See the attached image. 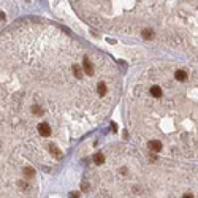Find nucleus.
<instances>
[{
	"mask_svg": "<svg viewBox=\"0 0 198 198\" xmlns=\"http://www.w3.org/2000/svg\"><path fill=\"white\" fill-rule=\"evenodd\" d=\"M146 148H148V151H151L154 154H158V152H162V149H163V143L160 140H149L148 144H146Z\"/></svg>",
	"mask_w": 198,
	"mask_h": 198,
	"instance_id": "1",
	"label": "nucleus"
},
{
	"mask_svg": "<svg viewBox=\"0 0 198 198\" xmlns=\"http://www.w3.org/2000/svg\"><path fill=\"white\" fill-rule=\"evenodd\" d=\"M83 68H84V71H86L89 76H94V75H95V63L92 62L87 56L83 57Z\"/></svg>",
	"mask_w": 198,
	"mask_h": 198,
	"instance_id": "2",
	"label": "nucleus"
},
{
	"mask_svg": "<svg viewBox=\"0 0 198 198\" xmlns=\"http://www.w3.org/2000/svg\"><path fill=\"white\" fill-rule=\"evenodd\" d=\"M162 94H163V89H162L160 84H152L149 87V97L151 98H160Z\"/></svg>",
	"mask_w": 198,
	"mask_h": 198,
	"instance_id": "3",
	"label": "nucleus"
},
{
	"mask_svg": "<svg viewBox=\"0 0 198 198\" xmlns=\"http://www.w3.org/2000/svg\"><path fill=\"white\" fill-rule=\"evenodd\" d=\"M174 79L178 83H186L187 79H189V71L187 70H184V68H179L174 71Z\"/></svg>",
	"mask_w": 198,
	"mask_h": 198,
	"instance_id": "4",
	"label": "nucleus"
},
{
	"mask_svg": "<svg viewBox=\"0 0 198 198\" xmlns=\"http://www.w3.org/2000/svg\"><path fill=\"white\" fill-rule=\"evenodd\" d=\"M103 162H105V154L98 152V154L94 155V163L95 165H103Z\"/></svg>",
	"mask_w": 198,
	"mask_h": 198,
	"instance_id": "5",
	"label": "nucleus"
},
{
	"mask_svg": "<svg viewBox=\"0 0 198 198\" xmlns=\"http://www.w3.org/2000/svg\"><path fill=\"white\" fill-rule=\"evenodd\" d=\"M141 33H143V38H146V40H152L154 38V30L152 29H144Z\"/></svg>",
	"mask_w": 198,
	"mask_h": 198,
	"instance_id": "6",
	"label": "nucleus"
},
{
	"mask_svg": "<svg viewBox=\"0 0 198 198\" xmlns=\"http://www.w3.org/2000/svg\"><path fill=\"white\" fill-rule=\"evenodd\" d=\"M70 198H79V195L76 192H73V193H70Z\"/></svg>",
	"mask_w": 198,
	"mask_h": 198,
	"instance_id": "7",
	"label": "nucleus"
}]
</instances>
